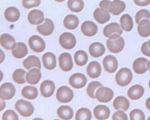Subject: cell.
Wrapping results in <instances>:
<instances>
[{
  "label": "cell",
  "instance_id": "1",
  "mask_svg": "<svg viewBox=\"0 0 150 120\" xmlns=\"http://www.w3.org/2000/svg\"><path fill=\"white\" fill-rule=\"evenodd\" d=\"M107 47L108 50L112 53L117 54L122 51L125 46V41L121 36L111 37L107 40Z\"/></svg>",
  "mask_w": 150,
  "mask_h": 120
},
{
  "label": "cell",
  "instance_id": "2",
  "mask_svg": "<svg viewBox=\"0 0 150 120\" xmlns=\"http://www.w3.org/2000/svg\"><path fill=\"white\" fill-rule=\"evenodd\" d=\"M16 109L19 114L24 117H29L31 116L34 111V108L33 104L25 100H19L15 104Z\"/></svg>",
  "mask_w": 150,
  "mask_h": 120
},
{
  "label": "cell",
  "instance_id": "3",
  "mask_svg": "<svg viewBox=\"0 0 150 120\" xmlns=\"http://www.w3.org/2000/svg\"><path fill=\"white\" fill-rule=\"evenodd\" d=\"M132 80V73L128 68L120 69L115 75V81L118 85L121 87L128 85Z\"/></svg>",
  "mask_w": 150,
  "mask_h": 120
},
{
  "label": "cell",
  "instance_id": "4",
  "mask_svg": "<svg viewBox=\"0 0 150 120\" xmlns=\"http://www.w3.org/2000/svg\"><path fill=\"white\" fill-rule=\"evenodd\" d=\"M73 97L74 92L68 87L62 86L57 91V100L61 103H68L72 101Z\"/></svg>",
  "mask_w": 150,
  "mask_h": 120
},
{
  "label": "cell",
  "instance_id": "5",
  "mask_svg": "<svg viewBox=\"0 0 150 120\" xmlns=\"http://www.w3.org/2000/svg\"><path fill=\"white\" fill-rule=\"evenodd\" d=\"M61 46L65 49H71L76 45V38L70 32H64L59 37Z\"/></svg>",
  "mask_w": 150,
  "mask_h": 120
},
{
  "label": "cell",
  "instance_id": "6",
  "mask_svg": "<svg viewBox=\"0 0 150 120\" xmlns=\"http://www.w3.org/2000/svg\"><path fill=\"white\" fill-rule=\"evenodd\" d=\"M114 97L113 91L108 87H101L96 92V98L100 102L107 103L110 102Z\"/></svg>",
  "mask_w": 150,
  "mask_h": 120
},
{
  "label": "cell",
  "instance_id": "7",
  "mask_svg": "<svg viewBox=\"0 0 150 120\" xmlns=\"http://www.w3.org/2000/svg\"><path fill=\"white\" fill-rule=\"evenodd\" d=\"M87 82V79L86 76L81 73H75L69 78L70 85L76 89H80L84 87Z\"/></svg>",
  "mask_w": 150,
  "mask_h": 120
},
{
  "label": "cell",
  "instance_id": "8",
  "mask_svg": "<svg viewBox=\"0 0 150 120\" xmlns=\"http://www.w3.org/2000/svg\"><path fill=\"white\" fill-rule=\"evenodd\" d=\"M28 44L30 48L35 52H41L45 48L44 40L38 35H33L28 40Z\"/></svg>",
  "mask_w": 150,
  "mask_h": 120
},
{
  "label": "cell",
  "instance_id": "9",
  "mask_svg": "<svg viewBox=\"0 0 150 120\" xmlns=\"http://www.w3.org/2000/svg\"><path fill=\"white\" fill-rule=\"evenodd\" d=\"M16 88L11 83H6L0 87V97L4 100L12 99L16 94Z\"/></svg>",
  "mask_w": 150,
  "mask_h": 120
},
{
  "label": "cell",
  "instance_id": "10",
  "mask_svg": "<svg viewBox=\"0 0 150 120\" xmlns=\"http://www.w3.org/2000/svg\"><path fill=\"white\" fill-rule=\"evenodd\" d=\"M60 68L65 72L71 71L73 68V62L71 55L68 52L62 53L58 58Z\"/></svg>",
  "mask_w": 150,
  "mask_h": 120
},
{
  "label": "cell",
  "instance_id": "11",
  "mask_svg": "<svg viewBox=\"0 0 150 120\" xmlns=\"http://www.w3.org/2000/svg\"><path fill=\"white\" fill-rule=\"evenodd\" d=\"M103 34L105 37L108 38L115 36H121L122 34V30L117 23H112L104 28Z\"/></svg>",
  "mask_w": 150,
  "mask_h": 120
},
{
  "label": "cell",
  "instance_id": "12",
  "mask_svg": "<svg viewBox=\"0 0 150 120\" xmlns=\"http://www.w3.org/2000/svg\"><path fill=\"white\" fill-rule=\"evenodd\" d=\"M103 63L105 70L108 73H114L118 68V61L113 55H108L106 56L103 59Z\"/></svg>",
  "mask_w": 150,
  "mask_h": 120
},
{
  "label": "cell",
  "instance_id": "13",
  "mask_svg": "<svg viewBox=\"0 0 150 120\" xmlns=\"http://www.w3.org/2000/svg\"><path fill=\"white\" fill-rule=\"evenodd\" d=\"M148 60L143 57L137 58L133 63L132 68L138 74H142L148 70Z\"/></svg>",
  "mask_w": 150,
  "mask_h": 120
},
{
  "label": "cell",
  "instance_id": "14",
  "mask_svg": "<svg viewBox=\"0 0 150 120\" xmlns=\"http://www.w3.org/2000/svg\"><path fill=\"white\" fill-rule=\"evenodd\" d=\"M37 30L40 34L44 36L50 35L54 30V23L51 20L45 18L43 24L37 27Z\"/></svg>",
  "mask_w": 150,
  "mask_h": 120
},
{
  "label": "cell",
  "instance_id": "15",
  "mask_svg": "<svg viewBox=\"0 0 150 120\" xmlns=\"http://www.w3.org/2000/svg\"><path fill=\"white\" fill-rule=\"evenodd\" d=\"M81 32L87 37H93L96 35L98 32L97 25L93 21H84L81 26Z\"/></svg>",
  "mask_w": 150,
  "mask_h": 120
},
{
  "label": "cell",
  "instance_id": "16",
  "mask_svg": "<svg viewBox=\"0 0 150 120\" xmlns=\"http://www.w3.org/2000/svg\"><path fill=\"white\" fill-rule=\"evenodd\" d=\"M55 89V84L54 82L51 80H45L40 85L41 94L45 98L51 97L54 93Z\"/></svg>",
  "mask_w": 150,
  "mask_h": 120
},
{
  "label": "cell",
  "instance_id": "17",
  "mask_svg": "<svg viewBox=\"0 0 150 120\" xmlns=\"http://www.w3.org/2000/svg\"><path fill=\"white\" fill-rule=\"evenodd\" d=\"M28 20L32 25H40L44 21V15L40 10H31L28 14Z\"/></svg>",
  "mask_w": 150,
  "mask_h": 120
},
{
  "label": "cell",
  "instance_id": "18",
  "mask_svg": "<svg viewBox=\"0 0 150 120\" xmlns=\"http://www.w3.org/2000/svg\"><path fill=\"white\" fill-rule=\"evenodd\" d=\"M42 63L44 67L49 70H54L57 66V60L55 55L50 52L45 53L42 57Z\"/></svg>",
  "mask_w": 150,
  "mask_h": 120
},
{
  "label": "cell",
  "instance_id": "19",
  "mask_svg": "<svg viewBox=\"0 0 150 120\" xmlns=\"http://www.w3.org/2000/svg\"><path fill=\"white\" fill-rule=\"evenodd\" d=\"M0 44L6 49H13L17 44L14 38L9 34H3L0 36Z\"/></svg>",
  "mask_w": 150,
  "mask_h": 120
},
{
  "label": "cell",
  "instance_id": "20",
  "mask_svg": "<svg viewBox=\"0 0 150 120\" xmlns=\"http://www.w3.org/2000/svg\"><path fill=\"white\" fill-rule=\"evenodd\" d=\"M94 114L98 120H105L110 115V109L104 105H97L94 109Z\"/></svg>",
  "mask_w": 150,
  "mask_h": 120
},
{
  "label": "cell",
  "instance_id": "21",
  "mask_svg": "<svg viewBox=\"0 0 150 120\" xmlns=\"http://www.w3.org/2000/svg\"><path fill=\"white\" fill-rule=\"evenodd\" d=\"M101 71L102 69L100 63L95 61L91 62L87 68L88 76L93 79L99 77L101 74Z\"/></svg>",
  "mask_w": 150,
  "mask_h": 120
},
{
  "label": "cell",
  "instance_id": "22",
  "mask_svg": "<svg viewBox=\"0 0 150 120\" xmlns=\"http://www.w3.org/2000/svg\"><path fill=\"white\" fill-rule=\"evenodd\" d=\"M110 15L108 11L97 8L94 12V18L100 24H104L110 20Z\"/></svg>",
  "mask_w": 150,
  "mask_h": 120
},
{
  "label": "cell",
  "instance_id": "23",
  "mask_svg": "<svg viewBox=\"0 0 150 120\" xmlns=\"http://www.w3.org/2000/svg\"><path fill=\"white\" fill-rule=\"evenodd\" d=\"M105 48L104 45L98 42L92 43L89 47V52L94 58H98L105 53Z\"/></svg>",
  "mask_w": 150,
  "mask_h": 120
},
{
  "label": "cell",
  "instance_id": "24",
  "mask_svg": "<svg viewBox=\"0 0 150 120\" xmlns=\"http://www.w3.org/2000/svg\"><path fill=\"white\" fill-rule=\"evenodd\" d=\"M41 78V73L38 68L30 70L26 75V81L31 85L37 84Z\"/></svg>",
  "mask_w": 150,
  "mask_h": 120
},
{
  "label": "cell",
  "instance_id": "25",
  "mask_svg": "<svg viewBox=\"0 0 150 120\" xmlns=\"http://www.w3.org/2000/svg\"><path fill=\"white\" fill-rule=\"evenodd\" d=\"M144 94V88L140 85H135L129 88L128 91V97L132 100L141 98Z\"/></svg>",
  "mask_w": 150,
  "mask_h": 120
},
{
  "label": "cell",
  "instance_id": "26",
  "mask_svg": "<svg viewBox=\"0 0 150 120\" xmlns=\"http://www.w3.org/2000/svg\"><path fill=\"white\" fill-rule=\"evenodd\" d=\"M113 106L117 110H122L126 111L128 109L130 106V103L128 100L124 96H118L115 98L113 102Z\"/></svg>",
  "mask_w": 150,
  "mask_h": 120
},
{
  "label": "cell",
  "instance_id": "27",
  "mask_svg": "<svg viewBox=\"0 0 150 120\" xmlns=\"http://www.w3.org/2000/svg\"><path fill=\"white\" fill-rule=\"evenodd\" d=\"M125 8L126 5L124 1L115 0V1L111 2L108 11L112 15L118 16L125 10Z\"/></svg>",
  "mask_w": 150,
  "mask_h": 120
},
{
  "label": "cell",
  "instance_id": "28",
  "mask_svg": "<svg viewBox=\"0 0 150 120\" xmlns=\"http://www.w3.org/2000/svg\"><path fill=\"white\" fill-rule=\"evenodd\" d=\"M24 67L28 70H30L31 68L36 67L39 70L41 68V64L40 59L35 55H30L27 57L23 61Z\"/></svg>",
  "mask_w": 150,
  "mask_h": 120
},
{
  "label": "cell",
  "instance_id": "29",
  "mask_svg": "<svg viewBox=\"0 0 150 120\" xmlns=\"http://www.w3.org/2000/svg\"><path fill=\"white\" fill-rule=\"evenodd\" d=\"M28 52L27 45L23 42H18L16 46L12 49L13 55L18 59L25 57Z\"/></svg>",
  "mask_w": 150,
  "mask_h": 120
},
{
  "label": "cell",
  "instance_id": "30",
  "mask_svg": "<svg viewBox=\"0 0 150 120\" xmlns=\"http://www.w3.org/2000/svg\"><path fill=\"white\" fill-rule=\"evenodd\" d=\"M4 17L8 21L14 23L19 20L20 17V12L16 7H10L5 10Z\"/></svg>",
  "mask_w": 150,
  "mask_h": 120
},
{
  "label": "cell",
  "instance_id": "31",
  "mask_svg": "<svg viewBox=\"0 0 150 120\" xmlns=\"http://www.w3.org/2000/svg\"><path fill=\"white\" fill-rule=\"evenodd\" d=\"M64 27L70 30L76 29L79 24V19L75 15L69 14L67 16L63 21Z\"/></svg>",
  "mask_w": 150,
  "mask_h": 120
},
{
  "label": "cell",
  "instance_id": "32",
  "mask_svg": "<svg viewBox=\"0 0 150 120\" xmlns=\"http://www.w3.org/2000/svg\"><path fill=\"white\" fill-rule=\"evenodd\" d=\"M57 115L63 120H70L74 115L72 109L68 105H62L57 109Z\"/></svg>",
  "mask_w": 150,
  "mask_h": 120
},
{
  "label": "cell",
  "instance_id": "33",
  "mask_svg": "<svg viewBox=\"0 0 150 120\" xmlns=\"http://www.w3.org/2000/svg\"><path fill=\"white\" fill-rule=\"evenodd\" d=\"M137 30L141 37L144 38L149 37L150 35V21L144 20L140 21L138 24Z\"/></svg>",
  "mask_w": 150,
  "mask_h": 120
},
{
  "label": "cell",
  "instance_id": "34",
  "mask_svg": "<svg viewBox=\"0 0 150 120\" xmlns=\"http://www.w3.org/2000/svg\"><path fill=\"white\" fill-rule=\"evenodd\" d=\"M21 94L24 98L30 100H33L36 99L38 97V92L36 87L28 85L23 88Z\"/></svg>",
  "mask_w": 150,
  "mask_h": 120
},
{
  "label": "cell",
  "instance_id": "35",
  "mask_svg": "<svg viewBox=\"0 0 150 120\" xmlns=\"http://www.w3.org/2000/svg\"><path fill=\"white\" fill-rule=\"evenodd\" d=\"M88 60V55L84 51H77L74 54V61L76 64L80 67L85 66L87 63Z\"/></svg>",
  "mask_w": 150,
  "mask_h": 120
},
{
  "label": "cell",
  "instance_id": "36",
  "mask_svg": "<svg viewBox=\"0 0 150 120\" xmlns=\"http://www.w3.org/2000/svg\"><path fill=\"white\" fill-rule=\"evenodd\" d=\"M121 28L125 31H130L133 28V21L132 17L128 14L123 15L120 18Z\"/></svg>",
  "mask_w": 150,
  "mask_h": 120
},
{
  "label": "cell",
  "instance_id": "37",
  "mask_svg": "<svg viewBox=\"0 0 150 120\" xmlns=\"http://www.w3.org/2000/svg\"><path fill=\"white\" fill-rule=\"evenodd\" d=\"M26 75L27 73L24 70L17 69L13 73V79L16 83L23 84L26 83Z\"/></svg>",
  "mask_w": 150,
  "mask_h": 120
},
{
  "label": "cell",
  "instance_id": "38",
  "mask_svg": "<svg viewBox=\"0 0 150 120\" xmlns=\"http://www.w3.org/2000/svg\"><path fill=\"white\" fill-rule=\"evenodd\" d=\"M68 7L74 13L81 12L84 7V3L81 0H70L68 1Z\"/></svg>",
  "mask_w": 150,
  "mask_h": 120
},
{
  "label": "cell",
  "instance_id": "39",
  "mask_svg": "<svg viewBox=\"0 0 150 120\" xmlns=\"http://www.w3.org/2000/svg\"><path fill=\"white\" fill-rule=\"evenodd\" d=\"M91 112L87 108L79 109L76 114V120H91Z\"/></svg>",
  "mask_w": 150,
  "mask_h": 120
},
{
  "label": "cell",
  "instance_id": "40",
  "mask_svg": "<svg viewBox=\"0 0 150 120\" xmlns=\"http://www.w3.org/2000/svg\"><path fill=\"white\" fill-rule=\"evenodd\" d=\"M101 87H103V85L101 83L98 81H92L87 86V93L91 98H96V91Z\"/></svg>",
  "mask_w": 150,
  "mask_h": 120
},
{
  "label": "cell",
  "instance_id": "41",
  "mask_svg": "<svg viewBox=\"0 0 150 120\" xmlns=\"http://www.w3.org/2000/svg\"><path fill=\"white\" fill-rule=\"evenodd\" d=\"M130 120H145V116L143 111L139 109H134L129 113Z\"/></svg>",
  "mask_w": 150,
  "mask_h": 120
},
{
  "label": "cell",
  "instance_id": "42",
  "mask_svg": "<svg viewBox=\"0 0 150 120\" xmlns=\"http://www.w3.org/2000/svg\"><path fill=\"white\" fill-rule=\"evenodd\" d=\"M150 18V13L146 10H141L138 11L135 15V22L137 24L144 20H149Z\"/></svg>",
  "mask_w": 150,
  "mask_h": 120
},
{
  "label": "cell",
  "instance_id": "43",
  "mask_svg": "<svg viewBox=\"0 0 150 120\" xmlns=\"http://www.w3.org/2000/svg\"><path fill=\"white\" fill-rule=\"evenodd\" d=\"M2 120H19V118L14 111L8 109L3 114Z\"/></svg>",
  "mask_w": 150,
  "mask_h": 120
},
{
  "label": "cell",
  "instance_id": "44",
  "mask_svg": "<svg viewBox=\"0 0 150 120\" xmlns=\"http://www.w3.org/2000/svg\"><path fill=\"white\" fill-rule=\"evenodd\" d=\"M41 1L39 0H35V1H27V0H25V1H23L22 4L23 6L27 9H30L33 7H38L40 5Z\"/></svg>",
  "mask_w": 150,
  "mask_h": 120
},
{
  "label": "cell",
  "instance_id": "45",
  "mask_svg": "<svg viewBox=\"0 0 150 120\" xmlns=\"http://www.w3.org/2000/svg\"><path fill=\"white\" fill-rule=\"evenodd\" d=\"M113 120H128L127 115L123 111H117L112 115Z\"/></svg>",
  "mask_w": 150,
  "mask_h": 120
},
{
  "label": "cell",
  "instance_id": "46",
  "mask_svg": "<svg viewBox=\"0 0 150 120\" xmlns=\"http://www.w3.org/2000/svg\"><path fill=\"white\" fill-rule=\"evenodd\" d=\"M141 50L142 53L144 55L146 56H150V49L148 47V42H145L144 43L142 44L141 48Z\"/></svg>",
  "mask_w": 150,
  "mask_h": 120
},
{
  "label": "cell",
  "instance_id": "47",
  "mask_svg": "<svg viewBox=\"0 0 150 120\" xmlns=\"http://www.w3.org/2000/svg\"><path fill=\"white\" fill-rule=\"evenodd\" d=\"M110 4H111V1H102L100 3V7L103 10L108 11Z\"/></svg>",
  "mask_w": 150,
  "mask_h": 120
},
{
  "label": "cell",
  "instance_id": "48",
  "mask_svg": "<svg viewBox=\"0 0 150 120\" xmlns=\"http://www.w3.org/2000/svg\"><path fill=\"white\" fill-rule=\"evenodd\" d=\"M134 3L141 7H144V6H146L150 4V0H146V1H138V0H135L134 1Z\"/></svg>",
  "mask_w": 150,
  "mask_h": 120
},
{
  "label": "cell",
  "instance_id": "49",
  "mask_svg": "<svg viewBox=\"0 0 150 120\" xmlns=\"http://www.w3.org/2000/svg\"><path fill=\"white\" fill-rule=\"evenodd\" d=\"M6 107V103L4 100L0 97V112L2 111Z\"/></svg>",
  "mask_w": 150,
  "mask_h": 120
},
{
  "label": "cell",
  "instance_id": "50",
  "mask_svg": "<svg viewBox=\"0 0 150 120\" xmlns=\"http://www.w3.org/2000/svg\"><path fill=\"white\" fill-rule=\"evenodd\" d=\"M6 58V55L4 52V51L0 48V64H1L4 61Z\"/></svg>",
  "mask_w": 150,
  "mask_h": 120
},
{
  "label": "cell",
  "instance_id": "51",
  "mask_svg": "<svg viewBox=\"0 0 150 120\" xmlns=\"http://www.w3.org/2000/svg\"><path fill=\"white\" fill-rule=\"evenodd\" d=\"M145 105L146 108L150 111V97H149L148 98L146 99V101H145Z\"/></svg>",
  "mask_w": 150,
  "mask_h": 120
},
{
  "label": "cell",
  "instance_id": "52",
  "mask_svg": "<svg viewBox=\"0 0 150 120\" xmlns=\"http://www.w3.org/2000/svg\"><path fill=\"white\" fill-rule=\"evenodd\" d=\"M3 77H4V74H3V73L0 70V82H1L3 79Z\"/></svg>",
  "mask_w": 150,
  "mask_h": 120
},
{
  "label": "cell",
  "instance_id": "53",
  "mask_svg": "<svg viewBox=\"0 0 150 120\" xmlns=\"http://www.w3.org/2000/svg\"><path fill=\"white\" fill-rule=\"evenodd\" d=\"M148 70H149V71H150V61L148 62Z\"/></svg>",
  "mask_w": 150,
  "mask_h": 120
},
{
  "label": "cell",
  "instance_id": "54",
  "mask_svg": "<svg viewBox=\"0 0 150 120\" xmlns=\"http://www.w3.org/2000/svg\"><path fill=\"white\" fill-rule=\"evenodd\" d=\"M33 120H44V119L42 118H35L33 119Z\"/></svg>",
  "mask_w": 150,
  "mask_h": 120
},
{
  "label": "cell",
  "instance_id": "55",
  "mask_svg": "<svg viewBox=\"0 0 150 120\" xmlns=\"http://www.w3.org/2000/svg\"><path fill=\"white\" fill-rule=\"evenodd\" d=\"M148 47H149V48L150 49V39H149V41H148Z\"/></svg>",
  "mask_w": 150,
  "mask_h": 120
},
{
  "label": "cell",
  "instance_id": "56",
  "mask_svg": "<svg viewBox=\"0 0 150 120\" xmlns=\"http://www.w3.org/2000/svg\"><path fill=\"white\" fill-rule=\"evenodd\" d=\"M148 85H149V87L150 88V80L149 81V83H148Z\"/></svg>",
  "mask_w": 150,
  "mask_h": 120
},
{
  "label": "cell",
  "instance_id": "57",
  "mask_svg": "<svg viewBox=\"0 0 150 120\" xmlns=\"http://www.w3.org/2000/svg\"><path fill=\"white\" fill-rule=\"evenodd\" d=\"M147 120H150V116L148 118V119H147Z\"/></svg>",
  "mask_w": 150,
  "mask_h": 120
},
{
  "label": "cell",
  "instance_id": "58",
  "mask_svg": "<svg viewBox=\"0 0 150 120\" xmlns=\"http://www.w3.org/2000/svg\"><path fill=\"white\" fill-rule=\"evenodd\" d=\"M54 120H59V119H54Z\"/></svg>",
  "mask_w": 150,
  "mask_h": 120
}]
</instances>
